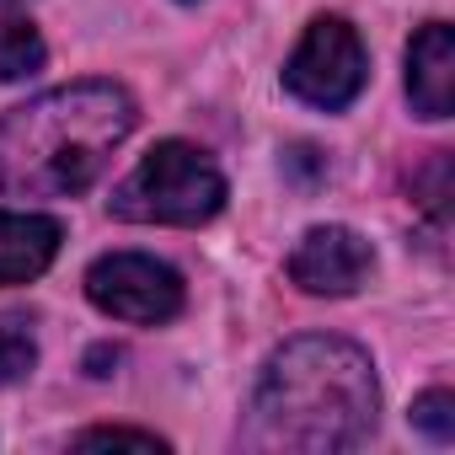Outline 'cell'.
Wrapping results in <instances>:
<instances>
[{
    "label": "cell",
    "instance_id": "obj_1",
    "mask_svg": "<svg viewBox=\"0 0 455 455\" xmlns=\"http://www.w3.org/2000/svg\"><path fill=\"white\" fill-rule=\"evenodd\" d=\"M380 412V386L370 370V354L348 338H295L284 343L247 412V444L252 450H306V455H332V450H359L375 434Z\"/></svg>",
    "mask_w": 455,
    "mask_h": 455
},
{
    "label": "cell",
    "instance_id": "obj_2",
    "mask_svg": "<svg viewBox=\"0 0 455 455\" xmlns=\"http://www.w3.org/2000/svg\"><path fill=\"white\" fill-rule=\"evenodd\" d=\"M134 102L113 81L54 86L0 118V193L70 198L86 193L129 140Z\"/></svg>",
    "mask_w": 455,
    "mask_h": 455
},
{
    "label": "cell",
    "instance_id": "obj_3",
    "mask_svg": "<svg viewBox=\"0 0 455 455\" xmlns=\"http://www.w3.org/2000/svg\"><path fill=\"white\" fill-rule=\"evenodd\" d=\"M225 204L220 166L182 140H161L113 193V214L134 225H204Z\"/></svg>",
    "mask_w": 455,
    "mask_h": 455
},
{
    "label": "cell",
    "instance_id": "obj_4",
    "mask_svg": "<svg viewBox=\"0 0 455 455\" xmlns=\"http://www.w3.org/2000/svg\"><path fill=\"white\" fill-rule=\"evenodd\" d=\"M284 86L290 97L311 102V108H348L364 92V44L343 17H316L306 28V38L295 44L290 65H284Z\"/></svg>",
    "mask_w": 455,
    "mask_h": 455
},
{
    "label": "cell",
    "instance_id": "obj_5",
    "mask_svg": "<svg viewBox=\"0 0 455 455\" xmlns=\"http://www.w3.org/2000/svg\"><path fill=\"white\" fill-rule=\"evenodd\" d=\"M86 295L97 311L118 316V322H140V327H156V322H172L182 311V279L177 268L145 258V252H113V258H97L92 274H86Z\"/></svg>",
    "mask_w": 455,
    "mask_h": 455
},
{
    "label": "cell",
    "instance_id": "obj_6",
    "mask_svg": "<svg viewBox=\"0 0 455 455\" xmlns=\"http://www.w3.org/2000/svg\"><path fill=\"white\" fill-rule=\"evenodd\" d=\"M370 274V242L348 225H316L290 252V279L306 295H354Z\"/></svg>",
    "mask_w": 455,
    "mask_h": 455
},
{
    "label": "cell",
    "instance_id": "obj_7",
    "mask_svg": "<svg viewBox=\"0 0 455 455\" xmlns=\"http://www.w3.org/2000/svg\"><path fill=\"white\" fill-rule=\"evenodd\" d=\"M407 97L423 118H450L455 108V33L450 22H428L407 44Z\"/></svg>",
    "mask_w": 455,
    "mask_h": 455
},
{
    "label": "cell",
    "instance_id": "obj_8",
    "mask_svg": "<svg viewBox=\"0 0 455 455\" xmlns=\"http://www.w3.org/2000/svg\"><path fill=\"white\" fill-rule=\"evenodd\" d=\"M65 242V225L49 214H17L0 209V284H28L38 279Z\"/></svg>",
    "mask_w": 455,
    "mask_h": 455
},
{
    "label": "cell",
    "instance_id": "obj_9",
    "mask_svg": "<svg viewBox=\"0 0 455 455\" xmlns=\"http://www.w3.org/2000/svg\"><path fill=\"white\" fill-rule=\"evenodd\" d=\"M44 60H49V49L33 22H22V17L0 22V81H28L44 70Z\"/></svg>",
    "mask_w": 455,
    "mask_h": 455
},
{
    "label": "cell",
    "instance_id": "obj_10",
    "mask_svg": "<svg viewBox=\"0 0 455 455\" xmlns=\"http://www.w3.org/2000/svg\"><path fill=\"white\" fill-rule=\"evenodd\" d=\"M38 364V338L22 311H0V386L28 380Z\"/></svg>",
    "mask_w": 455,
    "mask_h": 455
},
{
    "label": "cell",
    "instance_id": "obj_11",
    "mask_svg": "<svg viewBox=\"0 0 455 455\" xmlns=\"http://www.w3.org/2000/svg\"><path fill=\"white\" fill-rule=\"evenodd\" d=\"M412 428H423L434 444H450L455 439V396L439 386V391H423L412 402Z\"/></svg>",
    "mask_w": 455,
    "mask_h": 455
},
{
    "label": "cell",
    "instance_id": "obj_12",
    "mask_svg": "<svg viewBox=\"0 0 455 455\" xmlns=\"http://www.w3.org/2000/svg\"><path fill=\"white\" fill-rule=\"evenodd\" d=\"M102 444H134V450H166V439L145 434V428H86L76 434V450H102Z\"/></svg>",
    "mask_w": 455,
    "mask_h": 455
},
{
    "label": "cell",
    "instance_id": "obj_13",
    "mask_svg": "<svg viewBox=\"0 0 455 455\" xmlns=\"http://www.w3.org/2000/svg\"><path fill=\"white\" fill-rule=\"evenodd\" d=\"M0 6H12V0H0Z\"/></svg>",
    "mask_w": 455,
    "mask_h": 455
}]
</instances>
